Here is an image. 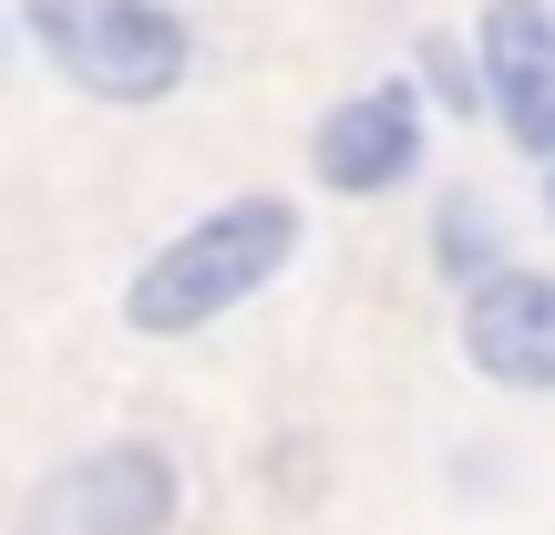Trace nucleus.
<instances>
[{"label":"nucleus","instance_id":"nucleus-5","mask_svg":"<svg viewBox=\"0 0 555 535\" xmlns=\"http://www.w3.org/2000/svg\"><path fill=\"white\" fill-rule=\"evenodd\" d=\"M309 165L330 196H380V186H401L422 165V93L412 82H371V93L330 103L309 135Z\"/></svg>","mask_w":555,"mask_h":535},{"label":"nucleus","instance_id":"nucleus-1","mask_svg":"<svg viewBox=\"0 0 555 535\" xmlns=\"http://www.w3.org/2000/svg\"><path fill=\"white\" fill-rule=\"evenodd\" d=\"M288 258H298V206L288 196H227L217 217L176 227V238L134 268V289H124V330L185 340V330H206V319L247 309Z\"/></svg>","mask_w":555,"mask_h":535},{"label":"nucleus","instance_id":"nucleus-8","mask_svg":"<svg viewBox=\"0 0 555 535\" xmlns=\"http://www.w3.org/2000/svg\"><path fill=\"white\" fill-rule=\"evenodd\" d=\"M545 206H555V165H545Z\"/></svg>","mask_w":555,"mask_h":535},{"label":"nucleus","instance_id":"nucleus-6","mask_svg":"<svg viewBox=\"0 0 555 535\" xmlns=\"http://www.w3.org/2000/svg\"><path fill=\"white\" fill-rule=\"evenodd\" d=\"M463 360L504 392H555V278L504 268L483 289H463Z\"/></svg>","mask_w":555,"mask_h":535},{"label":"nucleus","instance_id":"nucleus-2","mask_svg":"<svg viewBox=\"0 0 555 535\" xmlns=\"http://www.w3.org/2000/svg\"><path fill=\"white\" fill-rule=\"evenodd\" d=\"M21 31L93 103H165L196 73V41L165 0H21Z\"/></svg>","mask_w":555,"mask_h":535},{"label":"nucleus","instance_id":"nucleus-7","mask_svg":"<svg viewBox=\"0 0 555 535\" xmlns=\"http://www.w3.org/2000/svg\"><path fill=\"white\" fill-rule=\"evenodd\" d=\"M442 268H453L463 289L504 278V268H494V238H483V206H474V196H453V206H442Z\"/></svg>","mask_w":555,"mask_h":535},{"label":"nucleus","instance_id":"nucleus-3","mask_svg":"<svg viewBox=\"0 0 555 535\" xmlns=\"http://www.w3.org/2000/svg\"><path fill=\"white\" fill-rule=\"evenodd\" d=\"M176 505H185L176 454L144 443V433H124V443H93L82 463H62V474L31 495L21 535H165Z\"/></svg>","mask_w":555,"mask_h":535},{"label":"nucleus","instance_id":"nucleus-4","mask_svg":"<svg viewBox=\"0 0 555 535\" xmlns=\"http://www.w3.org/2000/svg\"><path fill=\"white\" fill-rule=\"evenodd\" d=\"M483 103L535 165H555V0H483L474 21Z\"/></svg>","mask_w":555,"mask_h":535}]
</instances>
